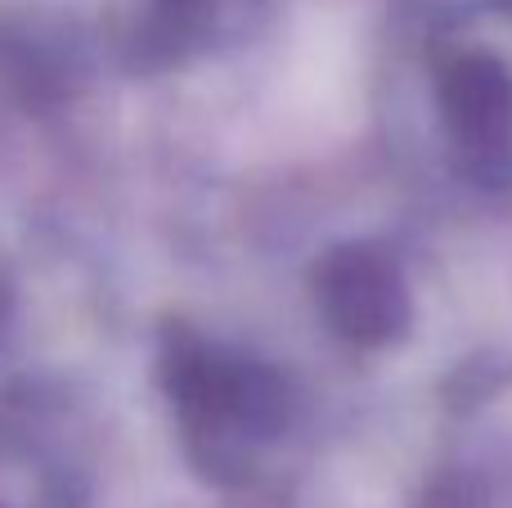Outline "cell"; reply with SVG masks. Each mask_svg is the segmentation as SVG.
I'll return each instance as SVG.
<instances>
[{"label":"cell","instance_id":"obj_1","mask_svg":"<svg viewBox=\"0 0 512 508\" xmlns=\"http://www.w3.org/2000/svg\"><path fill=\"white\" fill-rule=\"evenodd\" d=\"M328 306H333V320L346 324V333L355 338H382L400 324V284L382 261L360 257V252H346L333 261L328 270Z\"/></svg>","mask_w":512,"mask_h":508},{"label":"cell","instance_id":"obj_2","mask_svg":"<svg viewBox=\"0 0 512 508\" xmlns=\"http://www.w3.org/2000/svg\"><path fill=\"white\" fill-rule=\"evenodd\" d=\"M508 81L495 63L486 59H468L454 68L450 86H445V99H450V113L472 140L490 135L495 126L508 122Z\"/></svg>","mask_w":512,"mask_h":508}]
</instances>
